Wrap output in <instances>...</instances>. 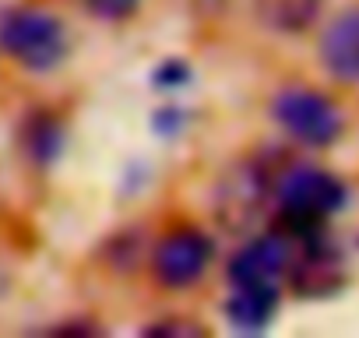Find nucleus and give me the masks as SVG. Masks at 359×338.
<instances>
[{"mask_svg":"<svg viewBox=\"0 0 359 338\" xmlns=\"http://www.w3.org/2000/svg\"><path fill=\"white\" fill-rule=\"evenodd\" d=\"M271 198L278 215L296 229H320L345 205V184L320 165H289L275 180Z\"/></svg>","mask_w":359,"mask_h":338,"instance_id":"f257e3e1","label":"nucleus"},{"mask_svg":"<svg viewBox=\"0 0 359 338\" xmlns=\"http://www.w3.org/2000/svg\"><path fill=\"white\" fill-rule=\"evenodd\" d=\"M0 50L29 71H53L67 57V32L46 11L15 8L0 18Z\"/></svg>","mask_w":359,"mask_h":338,"instance_id":"f03ea898","label":"nucleus"},{"mask_svg":"<svg viewBox=\"0 0 359 338\" xmlns=\"http://www.w3.org/2000/svg\"><path fill=\"white\" fill-rule=\"evenodd\" d=\"M275 123L306 148H327L341 137V109L313 88H282L271 99Z\"/></svg>","mask_w":359,"mask_h":338,"instance_id":"7ed1b4c3","label":"nucleus"},{"mask_svg":"<svg viewBox=\"0 0 359 338\" xmlns=\"http://www.w3.org/2000/svg\"><path fill=\"white\" fill-rule=\"evenodd\" d=\"M215 261V243L201 229H172L151 250V275L162 289H191Z\"/></svg>","mask_w":359,"mask_h":338,"instance_id":"20e7f679","label":"nucleus"},{"mask_svg":"<svg viewBox=\"0 0 359 338\" xmlns=\"http://www.w3.org/2000/svg\"><path fill=\"white\" fill-rule=\"evenodd\" d=\"M296 261V247L289 236L268 233V236H254L250 243H243L236 250V257L229 261L226 275L229 285H257V289H278Z\"/></svg>","mask_w":359,"mask_h":338,"instance_id":"39448f33","label":"nucleus"},{"mask_svg":"<svg viewBox=\"0 0 359 338\" xmlns=\"http://www.w3.org/2000/svg\"><path fill=\"white\" fill-rule=\"evenodd\" d=\"M320 64L334 81L359 85V8H348L327 22L317 43Z\"/></svg>","mask_w":359,"mask_h":338,"instance_id":"423d86ee","label":"nucleus"},{"mask_svg":"<svg viewBox=\"0 0 359 338\" xmlns=\"http://www.w3.org/2000/svg\"><path fill=\"white\" fill-rule=\"evenodd\" d=\"M292 285L299 296H324L338 285L341 271H338V261L331 250L324 247H306V250H296V261H292V271H289Z\"/></svg>","mask_w":359,"mask_h":338,"instance_id":"0eeeda50","label":"nucleus"},{"mask_svg":"<svg viewBox=\"0 0 359 338\" xmlns=\"http://www.w3.org/2000/svg\"><path fill=\"white\" fill-rule=\"evenodd\" d=\"M278 306V289H257V285H229V299H226V313L236 327L243 331H261L264 324H271Z\"/></svg>","mask_w":359,"mask_h":338,"instance_id":"6e6552de","label":"nucleus"},{"mask_svg":"<svg viewBox=\"0 0 359 338\" xmlns=\"http://www.w3.org/2000/svg\"><path fill=\"white\" fill-rule=\"evenodd\" d=\"M254 11L271 32L299 36L317 22L320 0H254Z\"/></svg>","mask_w":359,"mask_h":338,"instance_id":"1a4fd4ad","label":"nucleus"},{"mask_svg":"<svg viewBox=\"0 0 359 338\" xmlns=\"http://www.w3.org/2000/svg\"><path fill=\"white\" fill-rule=\"evenodd\" d=\"M81 4H85V11L95 15L99 22H123V18H130V15L137 11L141 0H81Z\"/></svg>","mask_w":359,"mask_h":338,"instance_id":"9d476101","label":"nucleus"},{"mask_svg":"<svg viewBox=\"0 0 359 338\" xmlns=\"http://www.w3.org/2000/svg\"><path fill=\"white\" fill-rule=\"evenodd\" d=\"M148 331H151V334H187V338L208 334V327H201V324H194V320H162V324H151Z\"/></svg>","mask_w":359,"mask_h":338,"instance_id":"9b49d317","label":"nucleus"}]
</instances>
